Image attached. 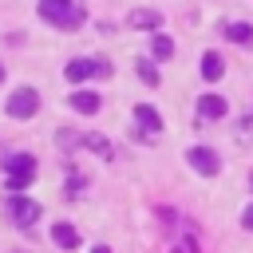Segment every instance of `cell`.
Instances as JSON below:
<instances>
[{
	"instance_id": "cell-17",
	"label": "cell",
	"mask_w": 253,
	"mask_h": 253,
	"mask_svg": "<svg viewBox=\"0 0 253 253\" xmlns=\"http://www.w3.org/2000/svg\"><path fill=\"white\" fill-rule=\"evenodd\" d=\"M241 225L253 233V206H245V213H241Z\"/></svg>"
},
{
	"instance_id": "cell-6",
	"label": "cell",
	"mask_w": 253,
	"mask_h": 253,
	"mask_svg": "<svg viewBox=\"0 0 253 253\" xmlns=\"http://www.w3.org/2000/svg\"><path fill=\"white\" fill-rule=\"evenodd\" d=\"M186 158H190V166H194L198 174H206V178H213V174L221 170V158H217V154H213L210 146H194V150H190Z\"/></svg>"
},
{
	"instance_id": "cell-4",
	"label": "cell",
	"mask_w": 253,
	"mask_h": 253,
	"mask_svg": "<svg viewBox=\"0 0 253 253\" xmlns=\"http://www.w3.org/2000/svg\"><path fill=\"white\" fill-rule=\"evenodd\" d=\"M40 111V91L36 87H16V95H8V115L12 119H32Z\"/></svg>"
},
{
	"instance_id": "cell-3",
	"label": "cell",
	"mask_w": 253,
	"mask_h": 253,
	"mask_svg": "<svg viewBox=\"0 0 253 253\" xmlns=\"http://www.w3.org/2000/svg\"><path fill=\"white\" fill-rule=\"evenodd\" d=\"M63 75H67V83H83V79H91V75H111V63L107 59H71L67 67H63Z\"/></svg>"
},
{
	"instance_id": "cell-19",
	"label": "cell",
	"mask_w": 253,
	"mask_h": 253,
	"mask_svg": "<svg viewBox=\"0 0 253 253\" xmlns=\"http://www.w3.org/2000/svg\"><path fill=\"white\" fill-rule=\"evenodd\" d=\"M0 83H4V63H0Z\"/></svg>"
},
{
	"instance_id": "cell-18",
	"label": "cell",
	"mask_w": 253,
	"mask_h": 253,
	"mask_svg": "<svg viewBox=\"0 0 253 253\" xmlns=\"http://www.w3.org/2000/svg\"><path fill=\"white\" fill-rule=\"evenodd\" d=\"M91 253H111V249H107V245H95V249H91Z\"/></svg>"
},
{
	"instance_id": "cell-16",
	"label": "cell",
	"mask_w": 253,
	"mask_h": 253,
	"mask_svg": "<svg viewBox=\"0 0 253 253\" xmlns=\"http://www.w3.org/2000/svg\"><path fill=\"white\" fill-rule=\"evenodd\" d=\"M138 79H142L146 87H158V67H154V63H138Z\"/></svg>"
},
{
	"instance_id": "cell-8",
	"label": "cell",
	"mask_w": 253,
	"mask_h": 253,
	"mask_svg": "<svg viewBox=\"0 0 253 253\" xmlns=\"http://www.w3.org/2000/svg\"><path fill=\"white\" fill-rule=\"evenodd\" d=\"M51 241H55L59 249H75V245H79V229H75L71 221H55V225H51Z\"/></svg>"
},
{
	"instance_id": "cell-2",
	"label": "cell",
	"mask_w": 253,
	"mask_h": 253,
	"mask_svg": "<svg viewBox=\"0 0 253 253\" xmlns=\"http://www.w3.org/2000/svg\"><path fill=\"white\" fill-rule=\"evenodd\" d=\"M4 166H8V190L12 194L28 190V182L36 178V158L32 154H12V158H4Z\"/></svg>"
},
{
	"instance_id": "cell-7",
	"label": "cell",
	"mask_w": 253,
	"mask_h": 253,
	"mask_svg": "<svg viewBox=\"0 0 253 253\" xmlns=\"http://www.w3.org/2000/svg\"><path fill=\"white\" fill-rule=\"evenodd\" d=\"M126 24H130V28H146V32H158V28H162V12H154V8H134V12L126 16Z\"/></svg>"
},
{
	"instance_id": "cell-1",
	"label": "cell",
	"mask_w": 253,
	"mask_h": 253,
	"mask_svg": "<svg viewBox=\"0 0 253 253\" xmlns=\"http://www.w3.org/2000/svg\"><path fill=\"white\" fill-rule=\"evenodd\" d=\"M36 12H40L51 28H59V32H75V28L87 20V12H83L79 0H40Z\"/></svg>"
},
{
	"instance_id": "cell-11",
	"label": "cell",
	"mask_w": 253,
	"mask_h": 253,
	"mask_svg": "<svg viewBox=\"0 0 253 253\" xmlns=\"http://www.w3.org/2000/svg\"><path fill=\"white\" fill-rule=\"evenodd\" d=\"M71 107H75L79 115H95V111L103 107V99H99L95 91H75V95H71Z\"/></svg>"
},
{
	"instance_id": "cell-20",
	"label": "cell",
	"mask_w": 253,
	"mask_h": 253,
	"mask_svg": "<svg viewBox=\"0 0 253 253\" xmlns=\"http://www.w3.org/2000/svg\"><path fill=\"white\" fill-rule=\"evenodd\" d=\"M249 190H253V174H249Z\"/></svg>"
},
{
	"instance_id": "cell-13",
	"label": "cell",
	"mask_w": 253,
	"mask_h": 253,
	"mask_svg": "<svg viewBox=\"0 0 253 253\" xmlns=\"http://www.w3.org/2000/svg\"><path fill=\"white\" fill-rule=\"evenodd\" d=\"M134 119H138L150 134H158V130H162V115H158L154 107H146V103H138V107H134Z\"/></svg>"
},
{
	"instance_id": "cell-9",
	"label": "cell",
	"mask_w": 253,
	"mask_h": 253,
	"mask_svg": "<svg viewBox=\"0 0 253 253\" xmlns=\"http://www.w3.org/2000/svg\"><path fill=\"white\" fill-rule=\"evenodd\" d=\"M221 36H225L229 43H253V24H245V20L225 24V28H221Z\"/></svg>"
},
{
	"instance_id": "cell-5",
	"label": "cell",
	"mask_w": 253,
	"mask_h": 253,
	"mask_svg": "<svg viewBox=\"0 0 253 253\" xmlns=\"http://www.w3.org/2000/svg\"><path fill=\"white\" fill-rule=\"evenodd\" d=\"M8 213H12V221L16 225H32V221H40V202H32V198H24V194H12V202H8Z\"/></svg>"
},
{
	"instance_id": "cell-14",
	"label": "cell",
	"mask_w": 253,
	"mask_h": 253,
	"mask_svg": "<svg viewBox=\"0 0 253 253\" xmlns=\"http://www.w3.org/2000/svg\"><path fill=\"white\" fill-rule=\"evenodd\" d=\"M83 146H87V150H95V154H103V158H111V142H107L103 134H95V130H91V134H83Z\"/></svg>"
},
{
	"instance_id": "cell-15",
	"label": "cell",
	"mask_w": 253,
	"mask_h": 253,
	"mask_svg": "<svg viewBox=\"0 0 253 253\" xmlns=\"http://www.w3.org/2000/svg\"><path fill=\"white\" fill-rule=\"evenodd\" d=\"M150 51H154V59H170V55H174V40H170V36H154Z\"/></svg>"
},
{
	"instance_id": "cell-12",
	"label": "cell",
	"mask_w": 253,
	"mask_h": 253,
	"mask_svg": "<svg viewBox=\"0 0 253 253\" xmlns=\"http://www.w3.org/2000/svg\"><path fill=\"white\" fill-rule=\"evenodd\" d=\"M198 111H202V119H225V99L221 95H202V103H198Z\"/></svg>"
},
{
	"instance_id": "cell-10",
	"label": "cell",
	"mask_w": 253,
	"mask_h": 253,
	"mask_svg": "<svg viewBox=\"0 0 253 253\" xmlns=\"http://www.w3.org/2000/svg\"><path fill=\"white\" fill-rule=\"evenodd\" d=\"M221 75H225V59H221L217 51H206V55H202V79L213 83V79H221Z\"/></svg>"
}]
</instances>
